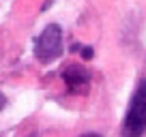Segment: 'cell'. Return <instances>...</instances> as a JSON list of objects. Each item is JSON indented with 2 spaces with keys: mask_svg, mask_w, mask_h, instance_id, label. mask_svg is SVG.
Instances as JSON below:
<instances>
[{
  "mask_svg": "<svg viewBox=\"0 0 146 137\" xmlns=\"http://www.w3.org/2000/svg\"><path fill=\"white\" fill-rule=\"evenodd\" d=\"M146 133V79H140L123 120V137H142Z\"/></svg>",
  "mask_w": 146,
  "mask_h": 137,
  "instance_id": "6da1fadb",
  "label": "cell"
},
{
  "mask_svg": "<svg viewBox=\"0 0 146 137\" xmlns=\"http://www.w3.org/2000/svg\"><path fill=\"white\" fill-rule=\"evenodd\" d=\"M62 54V28L58 24H50L35 41V56L39 62L47 64L60 58Z\"/></svg>",
  "mask_w": 146,
  "mask_h": 137,
  "instance_id": "7a4b0ae2",
  "label": "cell"
},
{
  "mask_svg": "<svg viewBox=\"0 0 146 137\" xmlns=\"http://www.w3.org/2000/svg\"><path fill=\"white\" fill-rule=\"evenodd\" d=\"M62 82L67 84V88L73 94H88L90 90V75L82 64H67L62 71Z\"/></svg>",
  "mask_w": 146,
  "mask_h": 137,
  "instance_id": "3957f363",
  "label": "cell"
},
{
  "mask_svg": "<svg viewBox=\"0 0 146 137\" xmlns=\"http://www.w3.org/2000/svg\"><path fill=\"white\" fill-rule=\"evenodd\" d=\"M92 56H95V51H92V47H82V58H84V60H90Z\"/></svg>",
  "mask_w": 146,
  "mask_h": 137,
  "instance_id": "277c9868",
  "label": "cell"
},
{
  "mask_svg": "<svg viewBox=\"0 0 146 137\" xmlns=\"http://www.w3.org/2000/svg\"><path fill=\"white\" fill-rule=\"evenodd\" d=\"M5 105H7V99H5V94H2V92H0V111L5 109Z\"/></svg>",
  "mask_w": 146,
  "mask_h": 137,
  "instance_id": "5b68a950",
  "label": "cell"
},
{
  "mask_svg": "<svg viewBox=\"0 0 146 137\" xmlns=\"http://www.w3.org/2000/svg\"><path fill=\"white\" fill-rule=\"evenodd\" d=\"M80 137H103V135H99V133H84V135H80Z\"/></svg>",
  "mask_w": 146,
  "mask_h": 137,
  "instance_id": "8992f818",
  "label": "cell"
}]
</instances>
